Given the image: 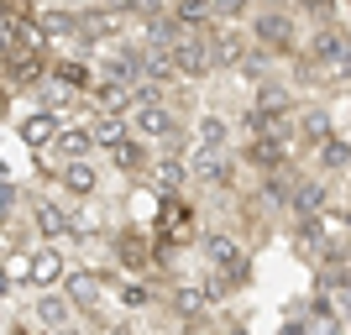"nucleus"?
Wrapping results in <instances>:
<instances>
[{
  "label": "nucleus",
  "mask_w": 351,
  "mask_h": 335,
  "mask_svg": "<svg viewBox=\"0 0 351 335\" xmlns=\"http://www.w3.org/2000/svg\"><path fill=\"white\" fill-rule=\"evenodd\" d=\"M194 236H199V210H194L189 199L168 194V199H162V215H158V236H152V247H158V251H178V247H189Z\"/></svg>",
  "instance_id": "nucleus-1"
},
{
  "label": "nucleus",
  "mask_w": 351,
  "mask_h": 335,
  "mask_svg": "<svg viewBox=\"0 0 351 335\" xmlns=\"http://www.w3.org/2000/svg\"><path fill=\"white\" fill-rule=\"evenodd\" d=\"M205 262H210V273H215L226 288L247 283V273H252L247 247H241V241H231V236H205Z\"/></svg>",
  "instance_id": "nucleus-2"
},
{
  "label": "nucleus",
  "mask_w": 351,
  "mask_h": 335,
  "mask_svg": "<svg viewBox=\"0 0 351 335\" xmlns=\"http://www.w3.org/2000/svg\"><path fill=\"white\" fill-rule=\"evenodd\" d=\"M252 37H257V47H263V53H273V58H289L293 47H299V27H293L289 11H263V16H252Z\"/></svg>",
  "instance_id": "nucleus-3"
},
{
  "label": "nucleus",
  "mask_w": 351,
  "mask_h": 335,
  "mask_svg": "<svg viewBox=\"0 0 351 335\" xmlns=\"http://www.w3.org/2000/svg\"><path fill=\"white\" fill-rule=\"evenodd\" d=\"M178 121L173 110L162 100H136L132 105V121H126V136H136V142H162V136H173Z\"/></svg>",
  "instance_id": "nucleus-4"
},
{
  "label": "nucleus",
  "mask_w": 351,
  "mask_h": 335,
  "mask_svg": "<svg viewBox=\"0 0 351 335\" xmlns=\"http://www.w3.org/2000/svg\"><path fill=\"white\" fill-rule=\"evenodd\" d=\"M63 299H69L73 309H100L105 273H63Z\"/></svg>",
  "instance_id": "nucleus-5"
},
{
  "label": "nucleus",
  "mask_w": 351,
  "mask_h": 335,
  "mask_svg": "<svg viewBox=\"0 0 351 335\" xmlns=\"http://www.w3.org/2000/svg\"><path fill=\"white\" fill-rule=\"evenodd\" d=\"M116 257H121V267H126V273H147V267L158 262V247H152L142 231H121V236H116Z\"/></svg>",
  "instance_id": "nucleus-6"
},
{
  "label": "nucleus",
  "mask_w": 351,
  "mask_h": 335,
  "mask_svg": "<svg viewBox=\"0 0 351 335\" xmlns=\"http://www.w3.org/2000/svg\"><path fill=\"white\" fill-rule=\"evenodd\" d=\"M63 277V251L58 247H37L27 251V283H37V288H53Z\"/></svg>",
  "instance_id": "nucleus-7"
},
{
  "label": "nucleus",
  "mask_w": 351,
  "mask_h": 335,
  "mask_svg": "<svg viewBox=\"0 0 351 335\" xmlns=\"http://www.w3.org/2000/svg\"><path fill=\"white\" fill-rule=\"evenodd\" d=\"M289 210L299 215V225L315 220V215H325V184H320V178H299L293 194H289Z\"/></svg>",
  "instance_id": "nucleus-8"
},
{
  "label": "nucleus",
  "mask_w": 351,
  "mask_h": 335,
  "mask_svg": "<svg viewBox=\"0 0 351 335\" xmlns=\"http://www.w3.org/2000/svg\"><path fill=\"white\" fill-rule=\"evenodd\" d=\"M330 110H320V105H309V110H299V147H309V152H320L325 142H330Z\"/></svg>",
  "instance_id": "nucleus-9"
},
{
  "label": "nucleus",
  "mask_w": 351,
  "mask_h": 335,
  "mask_svg": "<svg viewBox=\"0 0 351 335\" xmlns=\"http://www.w3.org/2000/svg\"><path fill=\"white\" fill-rule=\"evenodd\" d=\"M69 220L73 215H63V204H53V199H37V204H32V225H37V236H43L47 247H53L58 236H69Z\"/></svg>",
  "instance_id": "nucleus-10"
},
{
  "label": "nucleus",
  "mask_w": 351,
  "mask_h": 335,
  "mask_svg": "<svg viewBox=\"0 0 351 335\" xmlns=\"http://www.w3.org/2000/svg\"><path fill=\"white\" fill-rule=\"evenodd\" d=\"M346 32H341V27H320V32H315V37H309V58H315V63H336V58H346Z\"/></svg>",
  "instance_id": "nucleus-11"
},
{
  "label": "nucleus",
  "mask_w": 351,
  "mask_h": 335,
  "mask_svg": "<svg viewBox=\"0 0 351 335\" xmlns=\"http://www.w3.org/2000/svg\"><path fill=\"white\" fill-rule=\"evenodd\" d=\"M58 184H63L69 194H79V199H84V194L100 189V173H95V162H63V168H58Z\"/></svg>",
  "instance_id": "nucleus-12"
},
{
  "label": "nucleus",
  "mask_w": 351,
  "mask_h": 335,
  "mask_svg": "<svg viewBox=\"0 0 351 335\" xmlns=\"http://www.w3.org/2000/svg\"><path fill=\"white\" fill-rule=\"evenodd\" d=\"M21 142H27L32 152H43V147H53V142H58V121L47 116V110L27 116V121H21Z\"/></svg>",
  "instance_id": "nucleus-13"
},
{
  "label": "nucleus",
  "mask_w": 351,
  "mask_h": 335,
  "mask_svg": "<svg viewBox=\"0 0 351 335\" xmlns=\"http://www.w3.org/2000/svg\"><path fill=\"white\" fill-rule=\"evenodd\" d=\"M37 320L47 325V335H63L73 320V304L69 299H58V293H47V299H37Z\"/></svg>",
  "instance_id": "nucleus-14"
},
{
  "label": "nucleus",
  "mask_w": 351,
  "mask_h": 335,
  "mask_svg": "<svg viewBox=\"0 0 351 335\" xmlns=\"http://www.w3.org/2000/svg\"><path fill=\"white\" fill-rule=\"evenodd\" d=\"M32 27L43 32V42L47 37H73V32H79V16L73 11H32Z\"/></svg>",
  "instance_id": "nucleus-15"
},
{
  "label": "nucleus",
  "mask_w": 351,
  "mask_h": 335,
  "mask_svg": "<svg viewBox=\"0 0 351 335\" xmlns=\"http://www.w3.org/2000/svg\"><path fill=\"white\" fill-rule=\"evenodd\" d=\"M58 158L63 162H89V152H95V142H89V132L84 126H69V132H58Z\"/></svg>",
  "instance_id": "nucleus-16"
},
{
  "label": "nucleus",
  "mask_w": 351,
  "mask_h": 335,
  "mask_svg": "<svg viewBox=\"0 0 351 335\" xmlns=\"http://www.w3.org/2000/svg\"><path fill=\"white\" fill-rule=\"evenodd\" d=\"M194 173L205 178V184H231V178H236V162L226 158V152H199V158H194Z\"/></svg>",
  "instance_id": "nucleus-17"
},
{
  "label": "nucleus",
  "mask_w": 351,
  "mask_h": 335,
  "mask_svg": "<svg viewBox=\"0 0 351 335\" xmlns=\"http://www.w3.org/2000/svg\"><path fill=\"white\" fill-rule=\"evenodd\" d=\"M304 335H346V320H341V314H330V304H315L309 309V320H304Z\"/></svg>",
  "instance_id": "nucleus-18"
},
{
  "label": "nucleus",
  "mask_w": 351,
  "mask_h": 335,
  "mask_svg": "<svg viewBox=\"0 0 351 335\" xmlns=\"http://www.w3.org/2000/svg\"><path fill=\"white\" fill-rule=\"evenodd\" d=\"M95 95V105H100L105 116H116V110H126V105H136V89H121V84H95L89 89Z\"/></svg>",
  "instance_id": "nucleus-19"
},
{
  "label": "nucleus",
  "mask_w": 351,
  "mask_h": 335,
  "mask_svg": "<svg viewBox=\"0 0 351 335\" xmlns=\"http://www.w3.org/2000/svg\"><path fill=\"white\" fill-rule=\"evenodd\" d=\"M84 132H89V142H95V147H121V142H126V121L100 116V121H89Z\"/></svg>",
  "instance_id": "nucleus-20"
},
{
  "label": "nucleus",
  "mask_w": 351,
  "mask_h": 335,
  "mask_svg": "<svg viewBox=\"0 0 351 335\" xmlns=\"http://www.w3.org/2000/svg\"><path fill=\"white\" fill-rule=\"evenodd\" d=\"M5 79H11V84H37V79H43V58H16V53H5Z\"/></svg>",
  "instance_id": "nucleus-21"
},
{
  "label": "nucleus",
  "mask_w": 351,
  "mask_h": 335,
  "mask_svg": "<svg viewBox=\"0 0 351 335\" xmlns=\"http://www.w3.org/2000/svg\"><path fill=\"white\" fill-rule=\"evenodd\" d=\"M194 136H199V147H205V152H220V147L231 142V126H226L220 116H205L199 126H194Z\"/></svg>",
  "instance_id": "nucleus-22"
},
{
  "label": "nucleus",
  "mask_w": 351,
  "mask_h": 335,
  "mask_svg": "<svg viewBox=\"0 0 351 335\" xmlns=\"http://www.w3.org/2000/svg\"><path fill=\"white\" fill-rule=\"evenodd\" d=\"M110 162H116L121 173H136V168H147V147L126 136V142H121V147H110Z\"/></svg>",
  "instance_id": "nucleus-23"
},
{
  "label": "nucleus",
  "mask_w": 351,
  "mask_h": 335,
  "mask_svg": "<svg viewBox=\"0 0 351 335\" xmlns=\"http://www.w3.org/2000/svg\"><path fill=\"white\" fill-rule=\"evenodd\" d=\"M53 79H58V84H69V89H95V73L84 69V63H53Z\"/></svg>",
  "instance_id": "nucleus-24"
},
{
  "label": "nucleus",
  "mask_w": 351,
  "mask_h": 335,
  "mask_svg": "<svg viewBox=\"0 0 351 335\" xmlns=\"http://www.w3.org/2000/svg\"><path fill=\"white\" fill-rule=\"evenodd\" d=\"M315 158H320V168H325V173H341V168H346V162H351V147L330 136V142H325L320 152H315Z\"/></svg>",
  "instance_id": "nucleus-25"
},
{
  "label": "nucleus",
  "mask_w": 351,
  "mask_h": 335,
  "mask_svg": "<svg viewBox=\"0 0 351 335\" xmlns=\"http://www.w3.org/2000/svg\"><path fill=\"white\" fill-rule=\"evenodd\" d=\"M184 173H189V168H184L178 158H168V162H158V168H152V178H158V189H162V194H173L178 184H184Z\"/></svg>",
  "instance_id": "nucleus-26"
},
{
  "label": "nucleus",
  "mask_w": 351,
  "mask_h": 335,
  "mask_svg": "<svg viewBox=\"0 0 351 335\" xmlns=\"http://www.w3.org/2000/svg\"><path fill=\"white\" fill-rule=\"evenodd\" d=\"M199 309H205V288L184 283V288H178V314H199Z\"/></svg>",
  "instance_id": "nucleus-27"
},
{
  "label": "nucleus",
  "mask_w": 351,
  "mask_h": 335,
  "mask_svg": "<svg viewBox=\"0 0 351 335\" xmlns=\"http://www.w3.org/2000/svg\"><path fill=\"white\" fill-rule=\"evenodd\" d=\"M16 204H21V194H16L11 184H5V178H0V231H5V225H11V215H16Z\"/></svg>",
  "instance_id": "nucleus-28"
},
{
  "label": "nucleus",
  "mask_w": 351,
  "mask_h": 335,
  "mask_svg": "<svg viewBox=\"0 0 351 335\" xmlns=\"http://www.w3.org/2000/svg\"><path fill=\"white\" fill-rule=\"evenodd\" d=\"M121 304H126V309H147V304H152V288H142V283H126V288H121Z\"/></svg>",
  "instance_id": "nucleus-29"
},
{
  "label": "nucleus",
  "mask_w": 351,
  "mask_h": 335,
  "mask_svg": "<svg viewBox=\"0 0 351 335\" xmlns=\"http://www.w3.org/2000/svg\"><path fill=\"white\" fill-rule=\"evenodd\" d=\"M58 110H69V89H53V95H47V116L58 121Z\"/></svg>",
  "instance_id": "nucleus-30"
},
{
  "label": "nucleus",
  "mask_w": 351,
  "mask_h": 335,
  "mask_svg": "<svg viewBox=\"0 0 351 335\" xmlns=\"http://www.w3.org/2000/svg\"><path fill=\"white\" fill-rule=\"evenodd\" d=\"M105 335H132V325H110V330H105Z\"/></svg>",
  "instance_id": "nucleus-31"
},
{
  "label": "nucleus",
  "mask_w": 351,
  "mask_h": 335,
  "mask_svg": "<svg viewBox=\"0 0 351 335\" xmlns=\"http://www.w3.org/2000/svg\"><path fill=\"white\" fill-rule=\"evenodd\" d=\"M283 335H304V325H289V330H283Z\"/></svg>",
  "instance_id": "nucleus-32"
},
{
  "label": "nucleus",
  "mask_w": 351,
  "mask_h": 335,
  "mask_svg": "<svg viewBox=\"0 0 351 335\" xmlns=\"http://www.w3.org/2000/svg\"><path fill=\"white\" fill-rule=\"evenodd\" d=\"M0 58H5V27H0Z\"/></svg>",
  "instance_id": "nucleus-33"
}]
</instances>
